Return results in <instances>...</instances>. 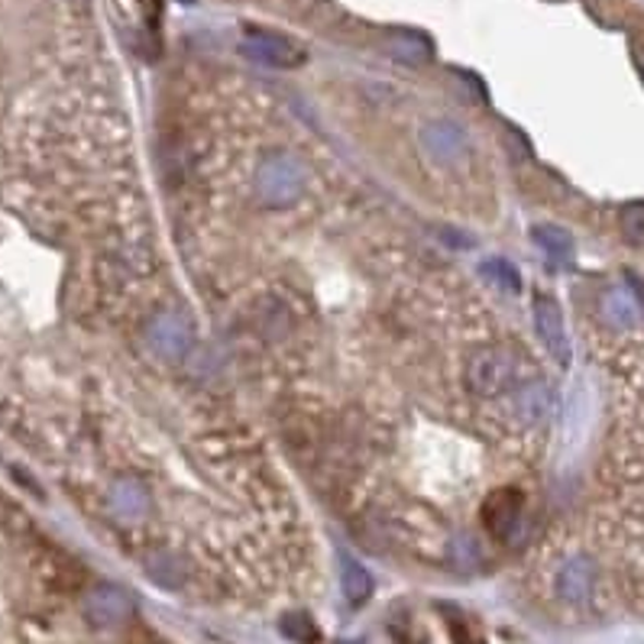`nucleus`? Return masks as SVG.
Here are the masks:
<instances>
[{
	"label": "nucleus",
	"instance_id": "nucleus-1",
	"mask_svg": "<svg viewBox=\"0 0 644 644\" xmlns=\"http://www.w3.org/2000/svg\"><path fill=\"white\" fill-rule=\"evenodd\" d=\"M469 379H473L476 392H482V395H502L515 382V360L505 350H479L473 357Z\"/></svg>",
	"mask_w": 644,
	"mask_h": 644
},
{
	"label": "nucleus",
	"instance_id": "nucleus-2",
	"mask_svg": "<svg viewBox=\"0 0 644 644\" xmlns=\"http://www.w3.org/2000/svg\"><path fill=\"white\" fill-rule=\"evenodd\" d=\"M535 324H538L541 341L553 350V357L560 363H567L570 360V344H567V331H563V314H560L557 301L548 295H535Z\"/></svg>",
	"mask_w": 644,
	"mask_h": 644
},
{
	"label": "nucleus",
	"instance_id": "nucleus-3",
	"mask_svg": "<svg viewBox=\"0 0 644 644\" xmlns=\"http://www.w3.org/2000/svg\"><path fill=\"white\" fill-rule=\"evenodd\" d=\"M593 586H596V570H593V563L586 560V557H576V560H570L563 570H560V576H557V593H560V599H567V603H586L589 596H593Z\"/></svg>",
	"mask_w": 644,
	"mask_h": 644
},
{
	"label": "nucleus",
	"instance_id": "nucleus-4",
	"mask_svg": "<svg viewBox=\"0 0 644 644\" xmlns=\"http://www.w3.org/2000/svg\"><path fill=\"white\" fill-rule=\"evenodd\" d=\"M518 515H522V496L515 489H502L496 492L486 509H482V518L486 525L499 535V538H509V532L518 525Z\"/></svg>",
	"mask_w": 644,
	"mask_h": 644
},
{
	"label": "nucleus",
	"instance_id": "nucleus-5",
	"mask_svg": "<svg viewBox=\"0 0 644 644\" xmlns=\"http://www.w3.org/2000/svg\"><path fill=\"white\" fill-rule=\"evenodd\" d=\"M344 596H347L350 606H363L372 596V576H369L367 567L354 557H344Z\"/></svg>",
	"mask_w": 644,
	"mask_h": 644
},
{
	"label": "nucleus",
	"instance_id": "nucleus-6",
	"mask_svg": "<svg viewBox=\"0 0 644 644\" xmlns=\"http://www.w3.org/2000/svg\"><path fill=\"white\" fill-rule=\"evenodd\" d=\"M532 237L538 240V247L541 250H548L553 260H567L570 253H573V240H570V234L567 230H560V227H553V224H538L535 230H532Z\"/></svg>",
	"mask_w": 644,
	"mask_h": 644
},
{
	"label": "nucleus",
	"instance_id": "nucleus-7",
	"mask_svg": "<svg viewBox=\"0 0 644 644\" xmlns=\"http://www.w3.org/2000/svg\"><path fill=\"white\" fill-rule=\"evenodd\" d=\"M619 227L632 243H644V201H632L619 214Z\"/></svg>",
	"mask_w": 644,
	"mask_h": 644
},
{
	"label": "nucleus",
	"instance_id": "nucleus-8",
	"mask_svg": "<svg viewBox=\"0 0 644 644\" xmlns=\"http://www.w3.org/2000/svg\"><path fill=\"white\" fill-rule=\"evenodd\" d=\"M285 632H288V635H295L298 642H311V639H314V632H311V622H308V619H301V616H291V619H285Z\"/></svg>",
	"mask_w": 644,
	"mask_h": 644
},
{
	"label": "nucleus",
	"instance_id": "nucleus-9",
	"mask_svg": "<svg viewBox=\"0 0 644 644\" xmlns=\"http://www.w3.org/2000/svg\"><path fill=\"white\" fill-rule=\"evenodd\" d=\"M629 282H632V288H635V295L644 301V278L639 276H629Z\"/></svg>",
	"mask_w": 644,
	"mask_h": 644
}]
</instances>
